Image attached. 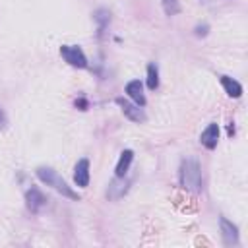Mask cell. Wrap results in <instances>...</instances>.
I'll list each match as a JSON object with an SVG mask.
<instances>
[{"mask_svg":"<svg viewBox=\"0 0 248 248\" xmlns=\"http://www.w3.org/2000/svg\"><path fill=\"white\" fill-rule=\"evenodd\" d=\"M200 141L205 149H215L217 147V141H219V126L217 124H209L202 136H200Z\"/></svg>","mask_w":248,"mask_h":248,"instance_id":"10","label":"cell"},{"mask_svg":"<svg viewBox=\"0 0 248 248\" xmlns=\"http://www.w3.org/2000/svg\"><path fill=\"white\" fill-rule=\"evenodd\" d=\"M76 107H79L81 110H85L87 108V101L85 99H79V101H76Z\"/></svg>","mask_w":248,"mask_h":248,"instance_id":"17","label":"cell"},{"mask_svg":"<svg viewBox=\"0 0 248 248\" xmlns=\"http://www.w3.org/2000/svg\"><path fill=\"white\" fill-rule=\"evenodd\" d=\"M128 186H130V180H128L126 176H114V178L110 180L108 188H107V198H108V200H118V198H122V196L126 194Z\"/></svg>","mask_w":248,"mask_h":248,"instance_id":"6","label":"cell"},{"mask_svg":"<svg viewBox=\"0 0 248 248\" xmlns=\"http://www.w3.org/2000/svg\"><path fill=\"white\" fill-rule=\"evenodd\" d=\"M178 178H180V186L186 192L192 194L202 192V167L196 159H182L178 169Z\"/></svg>","mask_w":248,"mask_h":248,"instance_id":"1","label":"cell"},{"mask_svg":"<svg viewBox=\"0 0 248 248\" xmlns=\"http://www.w3.org/2000/svg\"><path fill=\"white\" fill-rule=\"evenodd\" d=\"M35 174H37V178L41 180V182H45L46 186H52L56 192H60L62 196H66V198H70V200H79V194L78 192H74L70 186H68V182L54 170V169H50V167H45V165H41V167H37V170H35Z\"/></svg>","mask_w":248,"mask_h":248,"instance_id":"2","label":"cell"},{"mask_svg":"<svg viewBox=\"0 0 248 248\" xmlns=\"http://www.w3.org/2000/svg\"><path fill=\"white\" fill-rule=\"evenodd\" d=\"M132 159H134V151H132V149H124V151L120 153L118 163H116L114 174H116V176H126V172H128V169H130V165H132Z\"/></svg>","mask_w":248,"mask_h":248,"instance_id":"12","label":"cell"},{"mask_svg":"<svg viewBox=\"0 0 248 248\" xmlns=\"http://www.w3.org/2000/svg\"><path fill=\"white\" fill-rule=\"evenodd\" d=\"M74 182L79 188H87L89 184V161L87 159H79L74 167Z\"/></svg>","mask_w":248,"mask_h":248,"instance_id":"9","label":"cell"},{"mask_svg":"<svg viewBox=\"0 0 248 248\" xmlns=\"http://www.w3.org/2000/svg\"><path fill=\"white\" fill-rule=\"evenodd\" d=\"M207 29H209V27H207L205 23H203V25H198V27H196V35H198V37H203V35H207Z\"/></svg>","mask_w":248,"mask_h":248,"instance_id":"16","label":"cell"},{"mask_svg":"<svg viewBox=\"0 0 248 248\" xmlns=\"http://www.w3.org/2000/svg\"><path fill=\"white\" fill-rule=\"evenodd\" d=\"M93 19L97 21V27H99V31H103V29L108 25V21H110V14H108V10H105V8H99V10L93 14Z\"/></svg>","mask_w":248,"mask_h":248,"instance_id":"14","label":"cell"},{"mask_svg":"<svg viewBox=\"0 0 248 248\" xmlns=\"http://www.w3.org/2000/svg\"><path fill=\"white\" fill-rule=\"evenodd\" d=\"M161 4H163V10H165L167 16H176L182 10L178 0H161Z\"/></svg>","mask_w":248,"mask_h":248,"instance_id":"15","label":"cell"},{"mask_svg":"<svg viewBox=\"0 0 248 248\" xmlns=\"http://www.w3.org/2000/svg\"><path fill=\"white\" fill-rule=\"evenodd\" d=\"M219 81H221V85H223V89H225V93H227L229 97L238 99V97L242 95V85H240L236 79H232V78H229V76H221Z\"/></svg>","mask_w":248,"mask_h":248,"instance_id":"11","label":"cell"},{"mask_svg":"<svg viewBox=\"0 0 248 248\" xmlns=\"http://www.w3.org/2000/svg\"><path fill=\"white\" fill-rule=\"evenodd\" d=\"M232 134H234V126L231 124V126H229V136H232Z\"/></svg>","mask_w":248,"mask_h":248,"instance_id":"19","label":"cell"},{"mask_svg":"<svg viewBox=\"0 0 248 248\" xmlns=\"http://www.w3.org/2000/svg\"><path fill=\"white\" fill-rule=\"evenodd\" d=\"M147 87L151 91H155L159 87V68L155 62H149L147 64Z\"/></svg>","mask_w":248,"mask_h":248,"instance_id":"13","label":"cell"},{"mask_svg":"<svg viewBox=\"0 0 248 248\" xmlns=\"http://www.w3.org/2000/svg\"><path fill=\"white\" fill-rule=\"evenodd\" d=\"M25 205L31 213H39L45 205H46V196L37 188V186H31L27 192H25Z\"/></svg>","mask_w":248,"mask_h":248,"instance_id":"5","label":"cell"},{"mask_svg":"<svg viewBox=\"0 0 248 248\" xmlns=\"http://www.w3.org/2000/svg\"><path fill=\"white\" fill-rule=\"evenodd\" d=\"M4 126H6V114H4V110L0 107V128H4Z\"/></svg>","mask_w":248,"mask_h":248,"instance_id":"18","label":"cell"},{"mask_svg":"<svg viewBox=\"0 0 248 248\" xmlns=\"http://www.w3.org/2000/svg\"><path fill=\"white\" fill-rule=\"evenodd\" d=\"M219 225H221L223 242H225L227 246H234V244H238V229H236V225H232L227 217H221V219H219Z\"/></svg>","mask_w":248,"mask_h":248,"instance_id":"7","label":"cell"},{"mask_svg":"<svg viewBox=\"0 0 248 248\" xmlns=\"http://www.w3.org/2000/svg\"><path fill=\"white\" fill-rule=\"evenodd\" d=\"M60 56L74 68H87V58L83 50L76 45H62L60 46Z\"/></svg>","mask_w":248,"mask_h":248,"instance_id":"3","label":"cell"},{"mask_svg":"<svg viewBox=\"0 0 248 248\" xmlns=\"http://www.w3.org/2000/svg\"><path fill=\"white\" fill-rule=\"evenodd\" d=\"M124 91H126V95L138 105V107H145V95H143V85H141V81L140 79H132V81H128L126 83V87H124Z\"/></svg>","mask_w":248,"mask_h":248,"instance_id":"8","label":"cell"},{"mask_svg":"<svg viewBox=\"0 0 248 248\" xmlns=\"http://www.w3.org/2000/svg\"><path fill=\"white\" fill-rule=\"evenodd\" d=\"M114 103L120 107V110L124 112V116H126L128 120L138 122V124H141V122H145V120H147L145 112H143L136 103H130V101H128V99H124V97H116V99H114Z\"/></svg>","mask_w":248,"mask_h":248,"instance_id":"4","label":"cell"}]
</instances>
